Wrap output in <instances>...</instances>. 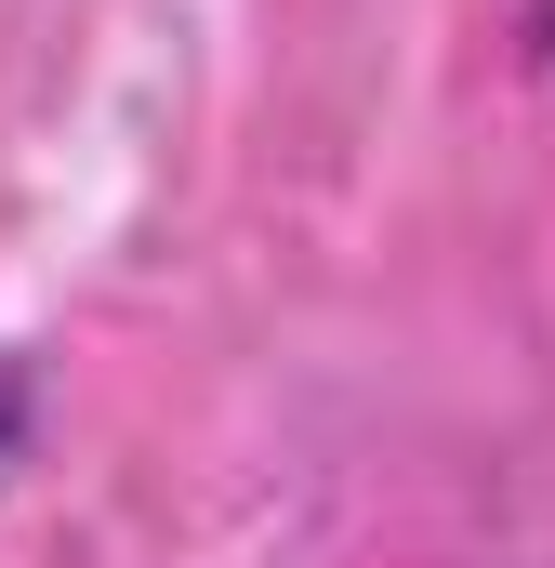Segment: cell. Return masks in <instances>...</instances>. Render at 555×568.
Returning <instances> with one entry per match:
<instances>
[{"mask_svg": "<svg viewBox=\"0 0 555 568\" xmlns=\"http://www.w3.org/2000/svg\"><path fill=\"white\" fill-rule=\"evenodd\" d=\"M13 449H27V371L0 357V476H13Z\"/></svg>", "mask_w": 555, "mask_h": 568, "instance_id": "1", "label": "cell"}, {"mask_svg": "<svg viewBox=\"0 0 555 568\" xmlns=\"http://www.w3.org/2000/svg\"><path fill=\"white\" fill-rule=\"evenodd\" d=\"M529 27H543V53H555V0H529Z\"/></svg>", "mask_w": 555, "mask_h": 568, "instance_id": "2", "label": "cell"}]
</instances>
